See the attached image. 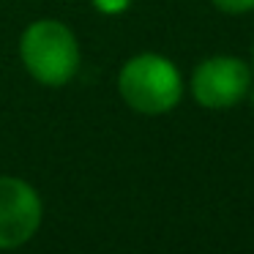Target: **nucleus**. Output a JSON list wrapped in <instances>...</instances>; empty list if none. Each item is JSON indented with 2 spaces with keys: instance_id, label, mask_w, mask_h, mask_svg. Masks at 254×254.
Returning <instances> with one entry per match:
<instances>
[{
  "instance_id": "obj_2",
  "label": "nucleus",
  "mask_w": 254,
  "mask_h": 254,
  "mask_svg": "<svg viewBox=\"0 0 254 254\" xmlns=\"http://www.w3.org/2000/svg\"><path fill=\"white\" fill-rule=\"evenodd\" d=\"M19 55L25 68L44 85H66L79 68V44L58 19L28 25L19 41Z\"/></svg>"
},
{
  "instance_id": "obj_5",
  "label": "nucleus",
  "mask_w": 254,
  "mask_h": 254,
  "mask_svg": "<svg viewBox=\"0 0 254 254\" xmlns=\"http://www.w3.org/2000/svg\"><path fill=\"white\" fill-rule=\"evenodd\" d=\"M213 6L224 14H246L254 11V0H213Z\"/></svg>"
},
{
  "instance_id": "obj_1",
  "label": "nucleus",
  "mask_w": 254,
  "mask_h": 254,
  "mask_svg": "<svg viewBox=\"0 0 254 254\" xmlns=\"http://www.w3.org/2000/svg\"><path fill=\"white\" fill-rule=\"evenodd\" d=\"M118 90L131 110L142 115H164L181 101L183 82L172 61L145 52L121 68Z\"/></svg>"
},
{
  "instance_id": "obj_4",
  "label": "nucleus",
  "mask_w": 254,
  "mask_h": 254,
  "mask_svg": "<svg viewBox=\"0 0 254 254\" xmlns=\"http://www.w3.org/2000/svg\"><path fill=\"white\" fill-rule=\"evenodd\" d=\"M39 191L22 178H0V249H19L36 235L41 224Z\"/></svg>"
},
{
  "instance_id": "obj_3",
  "label": "nucleus",
  "mask_w": 254,
  "mask_h": 254,
  "mask_svg": "<svg viewBox=\"0 0 254 254\" xmlns=\"http://www.w3.org/2000/svg\"><path fill=\"white\" fill-rule=\"evenodd\" d=\"M252 88V71L238 58H208L194 68L191 93L208 110H227L243 101Z\"/></svg>"
},
{
  "instance_id": "obj_6",
  "label": "nucleus",
  "mask_w": 254,
  "mask_h": 254,
  "mask_svg": "<svg viewBox=\"0 0 254 254\" xmlns=\"http://www.w3.org/2000/svg\"><path fill=\"white\" fill-rule=\"evenodd\" d=\"M131 0H93V6L99 8L101 14H123L128 8Z\"/></svg>"
}]
</instances>
